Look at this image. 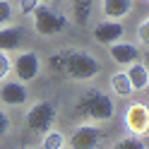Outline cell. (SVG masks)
Returning a JSON list of instances; mask_svg holds the SVG:
<instances>
[{
	"label": "cell",
	"instance_id": "obj_1",
	"mask_svg": "<svg viewBox=\"0 0 149 149\" xmlns=\"http://www.w3.org/2000/svg\"><path fill=\"white\" fill-rule=\"evenodd\" d=\"M48 63L55 72H63L72 82H91L101 72L96 55H91L87 51H77V48H68V51L55 53L48 58Z\"/></svg>",
	"mask_w": 149,
	"mask_h": 149
},
{
	"label": "cell",
	"instance_id": "obj_2",
	"mask_svg": "<svg viewBox=\"0 0 149 149\" xmlns=\"http://www.w3.org/2000/svg\"><path fill=\"white\" fill-rule=\"evenodd\" d=\"M72 116L77 120H82V123H108L116 116V104L111 96L101 94L94 87H89L74 99Z\"/></svg>",
	"mask_w": 149,
	"mask_h": 149
},
{
	"label": "cell",
	"instance_id": "obj_3",
	"mask_svg": "<svg viewBox=\"0 0 149 149\" xmlns=\"http://www.w3.org/2000/svg\"><path fill=\"white\" fill-rule=\"evenodd\" d=\"M31 19H34V31L39 36H46V39L63 34L65 26H68V17L60 15L58 10H53L48 5V0H43V3L31 12Z\"/></svg>",
	"mask_w": 149,
	"mask_h": 149
},
{
	"label": "cell",
	"instance_id": "obj_4",
	"mask_svg": "<svg viewBox=\"0 0 149 149\" xmlns=\"http://www.w3.org/2000/svg\"><path fill=\"white\" fill-rule=\"evenodd\" d=\"M55 116H58V108L51 101H34L29 106V111L24 113V123L31 132L43 135L46 130H51V125L55 123Z\"/></svg>",
	"mask_w": 149,
	"mask_h": 149
},
{
	"label": "cell",
	"instance_id": "obj_5",
	"mask_svg": "<svg viewBox=\"0 0 149 149\" xmlns=\"http://www.w3.org/2000/svg\"><path fill=\"white\" fill-rule=\"evenodd\" d=\"M123 127L132 137H147L149 135V106L144 101H132L123 111Z\"/></svg>",
	"mask_w": 149,
	"mask_h": 149
},
{
	"label": "cell",
	"instance_id": "obj_6",
	"mask_svg": "<svg viewBox=\"0 0 149 149\" xmlns=\"http://www.w3.org/2000/svg\"><path fill=\"white\" fill-rule=\"evenodd\" d=\"M12 72H15V79L24 82V84L34 82L41 74V58H39V53L19 51L15 55V60H12Z\"/></svg>",
	"mask_w": 149,
	"mask_h": 149
},
{
	"label": "cell",
	"instance_id": "obj_7",
	"mask_svg": "<svg viewBox=\"0 0 149 149\" xmlns=\"http://www.w3.org/2000/svg\"><path fill=\"white\" fill-rule=\"evenodd\" d=\"M104 130L96 123H79L70 135V149H99Z\"/></svg>",
	"mask_w": 149,
	"mask_h": 149
},
{
	"label": "cell",
	"instance_id": "obj_8",
	"mask_svg": "<svg viewBox=\"0 0 149 149\" xmlns=\"http://www.w3.org/2000/svg\"><path fill=\"white\" fill-rule=\"evenodd\" d=\"M0 101L5 106H22L29 101V89L19 79H3L0 82Z\"/></svg>",
	"mask_w": 149,
	"mask_h": 149
},
{
	"label": "cell",
	"instance_id": "obj_9",
	"mask_svg": "<svg viewBox=\"0 0 149 149\" xmlns=\"http://www.w3.org/2000/svg\"><path fill=\"white\" fill-rule=\"evenodd\" d=\"M123 34H125V26L116 22V19H101L94 24V29H91V36H94V41L101 43V46H111V43H116L123 39Z\"/></svg>",
	"mask_w": 149,
	"mask_h": 149
},
{
	"label": "cell",
	"instance_id": "obj_10",
	"mask_svg": "<svg viewBox=\"0 0 149 149\" xmlns=\"http://www.w3.org/2000/svg\"><path fill=\"white\" fill-rule=\"evenodd\" d=\"M108 48V55H111V60H113L116 65H132L137 63L139 58H142V53H139V46L132 43V41H116V43H111L106 46Z\"/></svg>",
	"mask_w": 149,
	"mask_h": 149
},
{
	"label": "cell",
	"instance_id": "obj_11",
	"mask_svg": "<svg viewBox=\"0 0 149 149\" xmlns=\"http://www.w3.org/2000/svg\"><path fill=\"white\" fill-rule=\"evenodd\" d=\"M101 10H104L106 19H125L132 12V0H101Z\"/></svg>",
	"mask_w": 149,
	"mask_h": 149
},
{
	"label": "cell",
	"instance_id": "obj_12",
	"mask_svg": "<svg viewBox=\"0 0 149 149\" xmlns=\"http://www.w3.org/2000/svg\"><path fill=\"white\" fill-rule=\"evenodd\" d=\"M127 79H130V84H132L135 91H147V84H149V70H147V65L142 63H132V65H127Z\"/></svg>",
	"mask_w": 149,
	"mask_h": 149
},
{
	"label": "cell",
	"instance_id": "obj_13",
	"mask_svg": "<svg viewBox=\"0 0 149 149\" xmlns=\"http://www.w3.org/2000/svg\"><path fill=\"white\" fill-rule=\"evenodd\" d=\"M22 46V31L19 26H0V51H15Z\"/></svg>",
	"mask_w": 149,
	"mask_h": 149
},
{
	"label": "cell",
	"instance_id": "obj_14",
	"mask_svg": "<svg viewBox=\"0 0 149 149\" xmlns=\"http://www.w3.org/2000/svg\"><path fill=\"white\" fill-rule=\"evenodd\" d=\"M111 91H113L116 96H120V99H130V96L135 94V89H132V84H130L127 74L123 70L111 74Z\"/></svg>",
	"mask_w": 149,
	"mask_h": 149
},
{
	"label": "cell",
	"instance_id": "obj_15",
	"mask_svg": "<svg viewBox=\"0 0 149 149\" xmlns=\"http://www.w3.org/2000/svg\"><path fill=\"white\" fill-rule=\"evenodd\" d=\"M65 147V135L60 130H46L41 135V149H63Z\"/></svg>",
	"mask_w": 149,
	"mask_h": 149
},
{
	"label": "cell",
	"instance_id": "obj_16",
	"mask_svg": "<svg viewBox=\"0 0 149 149\" xmlns=\"http://www.w3.org/2000/svg\"><path fill=\"white\" fill-rule=\"evenodd\" d=\"M72 3V15L77 24H87L89 15H91V0H70Z\"/></svg>",
	"mask_w": 149,
	"mask_h": 149
},
{
	"label": "cell",
	"instance_id": "obj_17",
	"mask_svg": "<svg viewBox=\"0 0 149 149\" xmlns=\"http://www.w3.org/2000/svg\"><path fill=\"white\" fill-rule=\"evenodd\" d=\"M113 149H147V142H144V137L127 135V137H123V139H118Z\"/></svg>",
	"mask_w": 149,
	"mask_h": 149
},
{
	"label": "cell",
	"instance_id": "obj_18",
	"mask_svg": "<svg viewBox=\"0 0 149 149\" xmlns=\"http://www.w3.org/2000/svg\"><path fill=\"white\" fill-rule=\"evenodd\" d=\"M15 5H12V0H0V26H7V24H12L15 19Z\"/></svg>",
	"mask_w": 149,
	"mask_h": 149
},
{
	"label": "cell",
	"instance_id": "obj_19",
	"mask_svg": "<svg viewBox=\"0 0 149 149\" xmlns=\"http://www.w3.org/2000/svg\"><path fill=\"white\" fill-rule=\"evenodd\" d=\"M137 43L149 51V17H144V19L137 24Z\"/></svg>",
	"mask_w": 149,
	"mask_h": 149
},
{
	"label": "cell",
	"instance_id": "obj_20",
	"mask_svg": "<svg viewBox=\"0 0 149 149\" xmlns=\"http://www.w3.org/2000/svg\"><path fill=\"white\" fill-rule=\"evenodd\" d=\"M12 72V58L7 55V51H0V82L10 77Z\"/></svg>",
	"mask_w": 149,
	"mask_h": 149
},
{
	"label": "cell",
	"instance_id": "obj_21",
	"mask_svg": "<svg viewBox=\"0 0 149 149\" xmlns=\"http://www.w3.org/2000/svg\"><path fill=\"white\" fill-rule=\"evenodd\" d=\"M41 3H43V0H19V3H17V10H19V15H24V17H31V12Z\"/></svg>",
	"mask_w": 149,
	"mask_h": 149
},
{
	"label": "cell",
	"instance_id": "obj_22",
	"mask_svg": "<svg viewBox=\"0 0 149 149\" xmlns=\"http://www.w3.org/2000/svg\"><path fill=\"white\" fill-rule=\"evenodd\" d=\"M7 132H10V118L5 111H0V137H5Z\"/></svg>",
	"mask_w": 149,
	"mask_h": 149
},
{
	"label": "cell",
	"instance_id": "obj_23",
	"mask_svg": "<svg viewBox=\"0 0 149 149\" xmlns=\"http://www.w3.org/2000/svg\"><path fill=\"white\" fill-rule=\"evenodd\" d=\"M147 89H149V84H147Z\"/></svg>",
	"mask_w": 149,
	"mask_h": 149
},
{
	"label": "cell",
	"instance_id": "obj_24",
	"mask_svg": "<svg viewBox=\"0 0 149 149\" xmlns=\"http://www.w3.org/2000/svg\"><path fill=\"white\" fill-rule=\"evenodd\" d=\"M147 3H149V0H147Z\"/></svg>",
	"mask_w": 149,
	"mask_h": 149
},
{
	"label": "cell",
	"instance_id": "obj_25",
	"mask_svg": "<svg viewBox=\"0 0 149 149\" xmlns=\"http://www.w3.org/2000/svg\"><path fill=\"white\" fill-rule=\"evenodd\" d=\"M63 149H65V147H63Z\"/></svg>",
	"mask_w": 149,
	"mask_h": 149
}]
</instances>
